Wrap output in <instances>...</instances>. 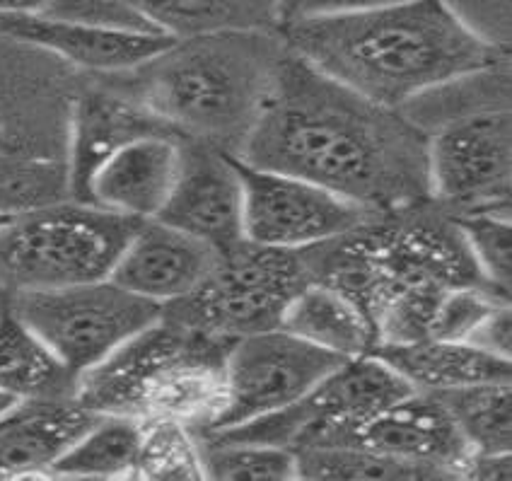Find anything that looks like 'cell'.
Instances as JSON below:
<instances>
[{"mask_svg":"<svg viewBox=\"0 0 512 481\" xmlns=\"http://www.w3.org/2000/svg\"><path fill=\"white\" fill-rule=\"evenodd\" d=\"M247 165L293 175L368 213L430 199L426 131L285 46L247 141Z\"/></svg>","mask_w":512,"mask_h":481,"instance_id":"6da1fadb","label":"cell"},{"mask_svg":"<svg viewBox=\"0 0 512 481\" xmlns=\"http://www.w3.org/2000/svg\"><path fill=\"white\" fill-rule=\"evenodd\" d=\"M288 49L348 90L404 109L418 97L505 63L447 0H404L281 27Z\"/></svg>","mask_w":512,"mask_h":481,"instance_id":"7a4b0ae2","label":"cell"},{"mask_svg":"<svg viewBox=\"0 0 512 481\" xmlns=\"http://www.w3.org/2000/svg\"><path fill=\"white\" fill-rule=\"evenodd\" d=\"M283 49L278 30L177 39L136 68V100L179 136L240 155Z\"/></svg>","mask_w":512,"mask_h":481,"instance_id":"3957f363","label":"cell"},{"mask_svg":"<svg viewBox=\"0 0 512 481\" xmlns=\"http://www.w3.org/2000/svg\"><path fill=\"white\" fill-rule=\"evenodd\" d=\"M230 344L162 315L80 375L75 399L97 414L179 421L196 436L223 404Z\"/></svg>","mask_w":512,"mask_h":481,"instance_id":"277c9868","label":"cell"},{"mask_svg":"<svg viewBox=\"0 0 512 481\" xmlns=\"http://www.w3.org/2000/svg\"><path fill=\"white\" fill-rule=\"evenodd\" d=\"M486 73L457 80L459 100L423 95L401 109L426 131L430 199L452 216H510L512 117L505 83L508 75L479 95V100H471Z\"/></svg>","mask_w":512,"mask_h":481,"instance_id":"5b68a950","label":"cell"},{"mask_svg":"<svg viewBox=\"0 0 512 481\" xmlns=\"http://www.w3.org/2000/svg\"><path fill=\"white\" fill-rule=\"evenodd\" d=\"M141 223L73 199L13 213L0 228V286L54 291L109 278Z\"/></svg>","mask_w":512,"mask_h":481,"instance_id":"8992f818","label":"cell"},{"mask_svg":"<svg viewBox=\"0 0 512 481\" xmlns=\"http://www.w3.org/2000/svg\"><path fill=\"white\" fill-rule=\"evenodd\" d=\"M310 283L298 249L242 240L218 249L196 291L162 307V315L203 334L235 341L281 327L290 298Z\"/></svg>","mask_w":512,"mask_h":481,"instance_id":"52a82bcc","label":"cell"},{"mask_svg":"<svg viewBox=\"0 0 512 481\" xmlns=\"http://www.w3.org/2000/svg\"><path fill=\"white\" fill-rule=\"evenodd\" d=\"M10 307L75 378L162 317V305L126 291L112 278L54 291L13 293Z\"/></svg>","mask_w":512,"mask_h":481,"instance_id":"ba28073f","label":"cell"},{"mask_svg":"<svg viewBox=\"0 0 512 481\" xmlns=\"http://www.w3.org/2000/svg\"><path fill=\"white\" fill-rule=\"evenodd\" d=\"M409 392L411 387L387 363L365 353L336 365L290 407L213 436L281 445L293 452L329 445L351 426Z\"/></svg>","mask_w":512,"mask_h":481,"instance_id":"9c48e42d","label":"cell"},{"mask_svg":"<svg viewBox=\"0 0 512 481\" xmlns=\"http://www.w3.org/2000/svg\"><path fill=\"white\" fill-rule=\"evenodd\" d=\"M343 361L281 327L240 336L225 356L223 404L211 426L196 436L230 431L290 407Z\"/></svg>","mask_w":512,"mask_h":481,"instance_id":"30bf717a","label":"cell"},{"mask_svg":"<svg viewBox=\"0 0 512 481\" xmlns=\"http://www.w3.org/2000/svg\"><path fill=\"white\" fill-rule=\"evenodd\" d=\"M242 182V230L256 245L307 249L346 233L370 213L307 179L261 170L235 158Z\"/></svg>","mask_w":512,"mask_h":481,"instance_id":"8fae6325","label":"cell"},{"mask_svg":"<svg viewBox=\"0 0 512 481\" xmlns=\"http://www.w3.org/2000/svg\"><path fill=\"white\" fill-rule=\"evenodd\" d=\"M329 445H363L433 469L442 479H459L471 455L469 443L438 394L418 390L351 426Z\"/></svg>","mask_w":512,"mask_h":481,"instance_id":"7c38bea8","label":"cell"},{"mask_svg":"<svg viewBox=\"0 0 512 481\" xmlns=\"http://www.w3.org/2000/svg\"><path fill=\"white\" fill-rule=\"evenodd\" d=\"M242 211V182L232 155L184 138L177 182L157 220L223 249L244 237Z\"/></svg>","mask_w":512,"mask_h":481,"instance_id":"4fadbf2b","label":"cell"},{"mask_svg":"<svg viewBox=\"0 0 512 481\" xmlns=\"http://www.w3.org/2000/svg\"><path fill=\"white\" fill-rule=\"evenodd\" d=\"M0 32L22 44L51 51L73 66L100 73L136 71L177 42L162 32L121 30L46 15L0 17Z\"/></svg>","mask_w":512,"mask_h":481,"instance_id":"5bb4252c","label":"cell"},{"mask_svg":"<svg viewBox=\"0 0 512 481\" xmlns=\"http://www.w3.org/2000/svg\"><path fill=\"white\" fill-rule=\"evenodd\" d=\"M215 254V247L162 220H143L109 278L126 291L165 307L201 286L213 269Z\"/></svg>","mask_w":512,"mask_h":481,"instance_id":"9a60e30c","label":"cell"},{"mask_svg":"<svg viewBox=\"0 0 512 481\" xmlns=\"http://www.w3.org/2000/svg\"><path fill=\"white\" fill-rule=\"evenodd\" d=\"M177 133L157 119L136 97L107 90H87L78 97L71 112L68 136L66 189L73 201L90 204V184L97 170L116 150L150 133Z\"/></svg>","mask_w":512,"mask_h":481,"instance_id":"2e32d148","label":"cell"},{"mask_svg":"<svg viewBox=\"0 0 512 481\" xmlns=\"http://www.w3.org/2000/svg\"><path fill=\"white\" fill-rule=\"evenodd\" d=\"M179 133H150L116 150L90 184V204L133 220H153L170 199L182 162Z\"/></svg>","mask_w":512,"mask_h":481,"instance_id":"e0dca14e","label":"cell"},{"mask_svg":"<svg viewBox=\"0 0 512 481\" xmlns=\"http://www.w3.org/2000/svg\"><path fill=\"white\" fill-rule=\"evenodd\" d=\"M100 414L75 397L17 402L0 416V479H49Z\"/></svg>","mask_w":512,"mask_h":481,"instance_id":"ac0fdd59","label":"cell"},{"mask_svg":"<svg viewBox=\"0 0 512 481\" xmlns=\"http://www.w3.org/2000/svg\"><path fill=\"white\" fill-rule=\"evenodd\" d=\"M411 390L442 394L479 382L512 380V361L481 351L469 341L421 339L372 349Z\"/></svg>","mask_w":512,"mask_h":481,"instance_id":"d6986e66","label":"cell"},{"mask_svg":"<svg viewBox=\"0 0 512 481\" xmlns=\"http://www.w3.org/2000/svg\"><path fill=\"white\" fill-rule=\"evenodd\" d=\"M281 329L341 358L375 349V332L363 310L327 283L310 281L290 298Z\"/></svg>","mask_w":512,"mask_h":481,"instance_id":"ffe728a7","label":"cell"},{"mask_svg":"<svg viewBox=\"0 0 512 481\" xmlns=\"http://www.w3.org/2000/svg\"><path fill=\"white\" fill-rule=\"evenodd\" d=\"M78 378L44 339L8 307L0 315V392L17 402L75 397Z\"/></svg>","mask_w":512,"mask_h":481,"instance_id":"44dd1931","label":"cell"},{"mask_svg":"<svg viewBox=\"0 0 512 481\" xmlns=\"http://www.w3.org/2000/svg\"><path fill=\"white\" fill-rule=\"evenodd\" d=\"M136 5L157 32L172 39L278 30V0H136Z\"/></svg>","mask_w":512,"mask_h":481,"instance_id":"7402d4cb","label":"cell"},{"mask_svg":"<svg viewBox=\"0 0 512 481\" xmlns=\"http://www.w3.org/2000/svg\"><path fill=\"white\" fill-rule=\"evenodd\" d=\"M141 443L143 421L100 414L56 462L49 479H133Z\"/></svg>","mask_w":512,"mask_h":481,"instance_id":"603a6c76","label":"cell"},{"mask_svg":"<svg viewBox=\"0 0 512 481\" xmlns=\"http://www.w3.org/2000/svg\"><path fill=\"white\" fill-rule=\"evenodd\" d=\"M471 452H512V380L438 394Z\"/></svg>","mask_w":512,"mask_h":481,"instance_id":"cb8c5ba5","label":"cell"},{"mask_svg":"<svg viewBox=\"0 0 512 481\" xmlns=\"http://www.w3.org/2000/svg\"><path fill=\"white\" fill-rule=\"evenodd\" d=\"M298 479L312 481H418L442 479L433 469L411 465L363 445H314L295 450Z\"/></svg>","mask_w":512,"mask_h":481,"instance_id":"d4e9b609","label":"cell"},{"mask_svg":"<svg viewBox=\"0 0 512 481\" xmlns=\"http://www.w3.org/2000/svg\"><path fill=\"white\" fill-rule=\"evenodd\" d=\"M203 479L288 481L298 479L295 452L281 445L218 436H196Z\"/></svg>","mask_w":512,"mask_h":481,"instance_id":"484cf974","label":"cell"},{"mask_svg":"<svg viewBox=\"0 0 512 481\" xmlns=\"http://www.w3.org/2000/svg\"><path fill=\"white\" fill-rule=\"evenodd\" d=\"M133 479H203L194 433L179 421H143L141 455Z\"/></svg>","mask_w":512,"mask_h":481,"instance_id":"4316f807","label":"cell"},{"mask_svg":"<svg viewBox=\"0 0 512 481\" xmlns=\"http://www.w3.org/2000/svg\"><path fill=\"white\" fill-rule=\"evenodd\" d=\"M481 276L500 298L510 300L512 286V225L505 213L455 216Z\"/></svg>","mask_w":512,"mask_h":481,"instance_id":"83f0119b","label":"cell"},{"mask_svg":"<svg viewBox=\"0 0 512 481\" xmlns=\"http://www.w3.org/2000/svg\"><path fill=\"white\" fill-rule=\"evenodd\" d=\"M39 15L56 20L90 22V25L121 27V30L157 32L141 15L136 0H46Z\"/></svg>","mask_w":512,"mask_h":481,"instance_id":"f1b7e54d","label":"cell"},{"mask_svg":"<svg viewBox=\"0 0 512 481\" xmlns=\"http://www.w3.org/2000/svg\"><path fill=\"white\" fill-rule=\"evenodd\" d=\"M394 3H404V0H278V30L293 22L310 20V17L363 13V10Z\"/></svg>","mask_w":512,"mask_h":481,"instance_id":"f546056e","label":"cell"},{"mask_svg":"<svg viewBox=\"0 0 512 481\" xmlns=\"http://www.w3.org/2000/svg\"><path fill=\"white\" fill-rule=\"evenodd\" d=\"M469 344L479 346L481 351L512 361V315L510 303H498L486 312V317L469 334Z\"/></svg>","mask_w":512,"mask_h":481,"instance_id":"4dcf8cb0","label":"cell"},{"mask_svg":"<svg viewBox=\"0 0 512 481\" xmlns=\"http://www.w3.org/2000/svg\"><path fill=\"white\" fill-rule=\"evenodd\" d=\"M512 452H471L464 462L459 479L479 481H510L512 479Z\"/></svg>","mask_w":512,"mask_h":481,"instance_id":"1f68e13d","label":"cell"},{"mask_svg":"<svg viewBox=\"0 0 512 481\" xmlns=\"http://www.w3.org/2000/svg\"><path fill=\"white\" fill-rule=\"evenodd\" d=\"M46 0H0V17L39 15Z\"/></svg>","mask_w":512,"mask_h":481,"instance_id":"d6a6232c","label":"cell"},{"mask_svg":"<svg viewBox=\"0 0 512 481\" xmlns=\"http://www.w3.org/2000/svg\"><path fill=\"white\" fill-rule=\"evenodd\" d=\"M5 153H20V150H17L15 143L10 141L3 131H0V155H5Z\"/></svg>","mask_w":512,"mask_h":481,"instance_id":"836d02e7","label":"cell"},{"mask_svg":"<svg viewBox=\"0 0 512 481\" xmlns=\"http://www.w3.org/2000/svg\"><path fill=\"white\" fill-rule=\"evenodd\" d=\"M15 404H17V399L8 397V394H3V392H0V416H3V414H8V411L13 409Z\"/></svg>","mask_w":512,"mask_h":481,"instance_id":"e575fe53","label":"cell"},{"mask_svg":"<svg viewBox=\"0 0 512 481\" xmlns=\"http://www.w3.org/2000/svg\"><path fill=\"white\" fill-rule=\"evenodd\" d=\"M10 298H13V293H10L5 286H0V315L10 307Z\"/></svg>","mask_w":512,"mask_h":481,"instance_id":"d590c367","label":"cell"},{"mask_svg":"<svg viewBox=\"0 0 512 481\" xmlns=\"http://www.w3.org/2000/svg\"><path fill=\"white\" fill-rule=\"evenodd\" d=\"M10 218H13V213H5V211H0V228H3V225L8 223Z\"/></svg>","mask_w":512,"mask_h":481,"instance_id":"8d00e7d4","label":"cell"}]
</instances>
